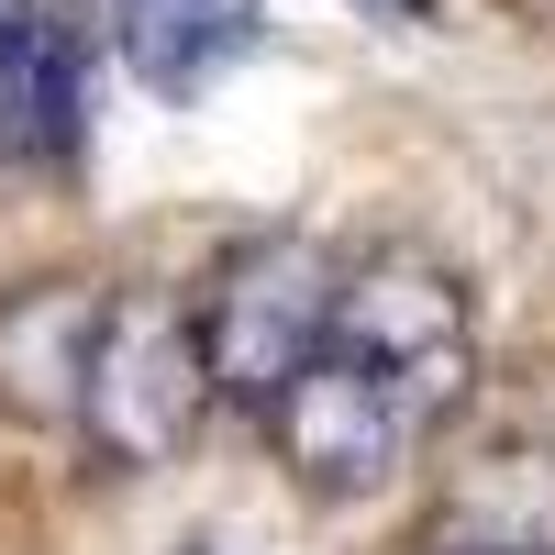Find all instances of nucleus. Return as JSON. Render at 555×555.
Returning <instances> with one entry per match:
<instances>
[{"label":"nucleus","instance_id":"2","mask_svg":"<svg viewBox=\"0 0 555 555\" xmlns=\"http://www.w3.org/2000/svg\"><path fill=\"white\" fill-rule=\"evenodd\" d=\"M334 289H345V267L311 234H245L211 267V289L190 300L201 356H211V400L267 411L322 345H334Z\"/></svg>","mask_w":555,"mask_h":555},{"label":"nucleus","instance_id":"6","mask_svg":"<svg viewBox=\"0 0 555 555\" xmlns=\"http://www.w3.org/2000/svg\"><path fill=\"white\" fill-rule=\"evenodd\" d=\"M122 67L156 89V101H201L211 78H234L267 44V0H101Z\"/></svg>","mask_w":555,"mask_h":555},{"label":"nucleus","instance_id":"5","mask_svg":"<svg viewBox=\"0 0 555 555\" xmlns=\"http://www.w3.org/2000/svg\"><path fill=\"white\" fill-rule=\"evenodd\" d=\"M89 133V34L56 0L0 23V167H67Z\"/></svg>","mask_w":555,"mask_h":555},{"label":"nucleus","instance_id":"8","mask_svg":"<svg viewBox=\"0 0 555 555\" xmlns=\"http://www.w3.org/2000/svg\"><path fill=\"white\" fill-rule=\"evenodd\" d=\"M455 555H555V455H489L444 512Z\"/></svg>","mask_w":555,"mask_h":555},{"label":"nucleus","instance_id":"4","mask_svg":"<svg viewBox=\"0 0 555 555\" xmlns=\"http://www.w3.org/2000/svg\"><path fill=\"white\" fill-rule=\"evenodd\" d=\"M267 434H278V455H289V478L311 500H378L400 478V455L423 444V423H411L345 345H322L300 378L267 400Z\"/></svg>","mask_w":555,"mask_h":555},{"label":"nucleus","instance_id":"9","mask_svg":"<svg viewBox=\"0 0 555 555\" xmlns=\"http://www.w3.org/2000/svg\"><path fill=\"white\" fill-rule=\"evenodd\" d=\"M366 12H423V0H366Z\"/></svg>","mask_w":555,"mask_h":555},{"label":"nucleus","instance_id":"10","mask_svg":"<svg viewBox=\"0 0 555 555\" xmlns=\"http://www.w3.org/2000/svg\"><path fill=\"white\" fill-rule=\"evenodd\" d=\"M12 12H23V0H0V23H12Z\"/></svg>","mask_w":555,"mask_h":555},{"label":"nucleus","instance_id":"11","mask_svg":"<svg viewBox=\"0 0 555 555\" xmlns=\"http://www.w3.org/2000/svg\"><path fill=\"white\" fill-rule=\"evenodd\" d=\"M434 555H455V544H434Z\"/></svg>","mask_w":555,"mask_h":555},{"label":"nucleus","instance_id":"1","mask_svg":"<svg viewBox=\"0 0 555 555\" xmlns=\"http://www.w3.org/2000/svg\"><path fill=\"white\" fill-rule=\"evenodd\" d=\"M211 411V356L190 300L167 289H122L89 322V366H78V434L101 444V467H167L190 455Z\"/></svg>","mask_w":555,"mask_h":555},{"label":"nucleus","instance_id":"7","mask_svg":"<svg viewBox=\"0 0 555 555\" xmlns=\"http://www.w3.org/2000/svg\"><path fill=\"white\" fill-rule=\"evenodd\" d=\"M89 289H12L0 300V400L12 411H78V366H89Z\"/></svg>","mask_w":555,"mask_h":555},{"label":"nucleus","instance_id":"3","mask_svg":"<svg viewBox=\"0 0 555 555\" xmlns=\"http://www.w3.org/2000/svg\"><path fill=\"white\" fill-rule=\"evenodd\" d=\"M334 345H345L423 434H434L444 411L467 400V378H478L467 289H455L434 256H411V245H378L366 267H345V289H334Z\"/></svg>","mask_w":555,"mask_h":555}]
</instances>
